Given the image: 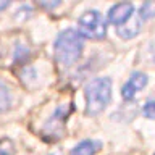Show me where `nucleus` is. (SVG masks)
<instances>
[{"instance_id": "obj_1", "label": "nucleus", "mask_w": 155, "mask_h": 155, "mask_svg": "<svg viewBox=\"0 0 155 155\" xmlns=\"http://www.w3.org/2000/svg\"><path fill=\"white\" fill-rule=\"evenodd\" d=\"M82 53L81 34L74 29H65L55 41V58L63 66H71L79 60Z\"/></svg>"}, {"instance_id": "obj_15", "label": "nucleus", "mask_w": 155, "mask_h": 155, "mask_svg": "<svg viewBox=\"0 0 155 155\" xmlns=\"http://www.w3.org/2000/svg\"><path fill=\"white\" fill-rule=\"evenodd\" d=\"M153 155H155V153H153Z\"/></svg>"}, {"instance_id": "obj_4", "label": "nucleus", "mask_w": 155, "mask_h": 155, "mask_svg": "<svg viewBox=\"0 0 155 155\" xmlns=\"http://www.w3.org/2000/svg\"><path fill=\"white\" fill-rule=\"evenodd\" d=\"M147 74H144V73L140 71H134L131 78L128 81H126V84L123 86V89H121V95H123L124 100H133L136 94L142 89V87L147 86Z\"/></svg>"}, {"instance_id": "obj_10", "label": "nucleus", "mask_w": 155, "mask_h": 155, "mask_svg": "<svg viewBox=\"0 0 155 155\" xmlns=\"http://www.w3.org/2000/svg\"><path fill=\"white\" fill-rule=\"evenodd\" d=\"M0 155H15V142L5 137L0 140Z\"/></svg>"}, {"instance_id": "obj_12", "label": "nucleus", "mask_w": 155, "mask_h": 155, "mask_svg": "<svg viewBox=\"0 0 155 155\" xmlns=\"http://www.w3.org/2000/svg\"><path fill=\"white\" fill-rule=\"evenodd\" d=\"M58 5H61V2H39V7L44 8H55Z\"/></svg>"}, {"instance_id": "obj_3", "label": "nucleus", "mask_w": 155, "mask_h": 155, "mask_svg": "<svg viewBox=\"0 0 155 155\" xmlns=\"http://www.w3.org/2000/svg\"><path fill=\"white\" fill-rule=\"evenodd\" d=\"M78 32L82 37L100 41L107 34V23L97 10H91L81 15V18L78 19Z\"/></svg>"}, {"instance_id": "obj_5", "label": "nucleus", "mask_w": 155, "mask_h": 155, "mask_svg": "<svg viewBox=\"0 0 155 155\" xmlns=\"http://www.w3.org/2000/svg\"><path fill=\"white\" fill-rule=\"evenodd\" d=\"M133 15H134V5L129 2H121V3H116L110 8L108 19H110V23L116 24V26H121L128 19L133 18Z\"/></svg>"}, {"instance_id": "obj_8", "label": "nucleus", "mask_w": 155, "mask_h": 155, "mask_svg": "<svg viewBox=\"0 0 155 155\" xmlns=\"http://www.w3.org/2000/svg\"><path fill=\"white\" fill-rule=\"evenodd\" d=\"M10 105H12V95H10V91H8V87L5 86L3 82H0V111L8 110Z\"/></svg>"}, {"instance_id": "obj_6", "label": "nucleus", "mask_w": 155, "mask_h": 155, "mask_svg": "<svg viewBox=\"0 0 155 155\" xmlns=\"http://www.w3.org/2000/svg\"><path fill=\"white\" fill-rule=\"evenodd\" d=\"M140 29H142V19L139 16H136L131 23H124V24H121V26H118L116 32H118V36H121L123 39H131V37L137 36L140 32Z\"/></svg>"}, {"instance_id": "obj_14", "label": "nucleus", "mask_w": 155, "mask_h": 155, "mask_svg": "<svg viewBox=\"0 0 155 155\" xmlns=\"http://www.w3.org/2000/svg\"><path fill=\"white\" fill-rule=\"evenodd\" d=\"M10 5V2L8 0H0V10H5Z\"/></svg>"}, {"instance_id": "obj_13", "label": "nucleus", "mask_w": 155, "mask_h": 155, "mask_svg": "<svg viewBox=\"0 0 155 155\" xmlns=\"http://www.w3.org/2000/svg\"><path fill=\"white\" fill-rule=\"evenodd\" d=\"M150 55H152V60L155 61V41L150 44Z\"/></svg>"}, {"instance_id": "obj_7", "label": "nucleus", "mask_w": 155, "mask_h": 155, "mask_svg": "<svg viewBox=\"0 0 155 155\" xmlns=\"http://www.w3.org/2000/svg\"><path fill=\"white\" fill-rule=\"evenodd\" d=\"M100 147H102V144L99 140L86 139V140H82V142L78 144L76 147L71 150L70 155H94L97 150H100Z\"/></svg>"}, {"instance_id": "obj_9", "label": "nucleus", "mask_w": 155, "mask_h": 155, "mask_svg": "<svg viewBox=\"0 0 155 155\" xmlns=\"http://www.w3.org/2000/svg\"><path fill=\"white\" fill-rule=\"evenodd\" d=\"M153 16H155V0H150L139 8V18L144 21V19H150Z\"/></svg>"}, {"instance_id": "obj_2", "label": "nucleus", "mask_w": 155, "mask_h": 155, "mask_svg": "<svg viewBox=\"0 0 155 155\" xmlns=\"http://www.w3.org/2000/svg\"><path fill=\"white\" fill-rule=\"evenodd\" d=\"M86 113L94 116L102 113L111 99V81L108 78H95L86 86Z\"/></svg>"}, {"instance_id": "obj_11", "label": "nucleus", "mask_w": 155, "mask_h": 155, "mask_svg": "<svg viewBox=\"0 0 155 155\" xmlns=\"http://www.w3.org/2000/svg\"><path fill=\"white\" fill-rule=\"evenodd\" d=\"M144 115L150 120H155V100H147L144 105Z\"/></svg>"}]
</instances>
